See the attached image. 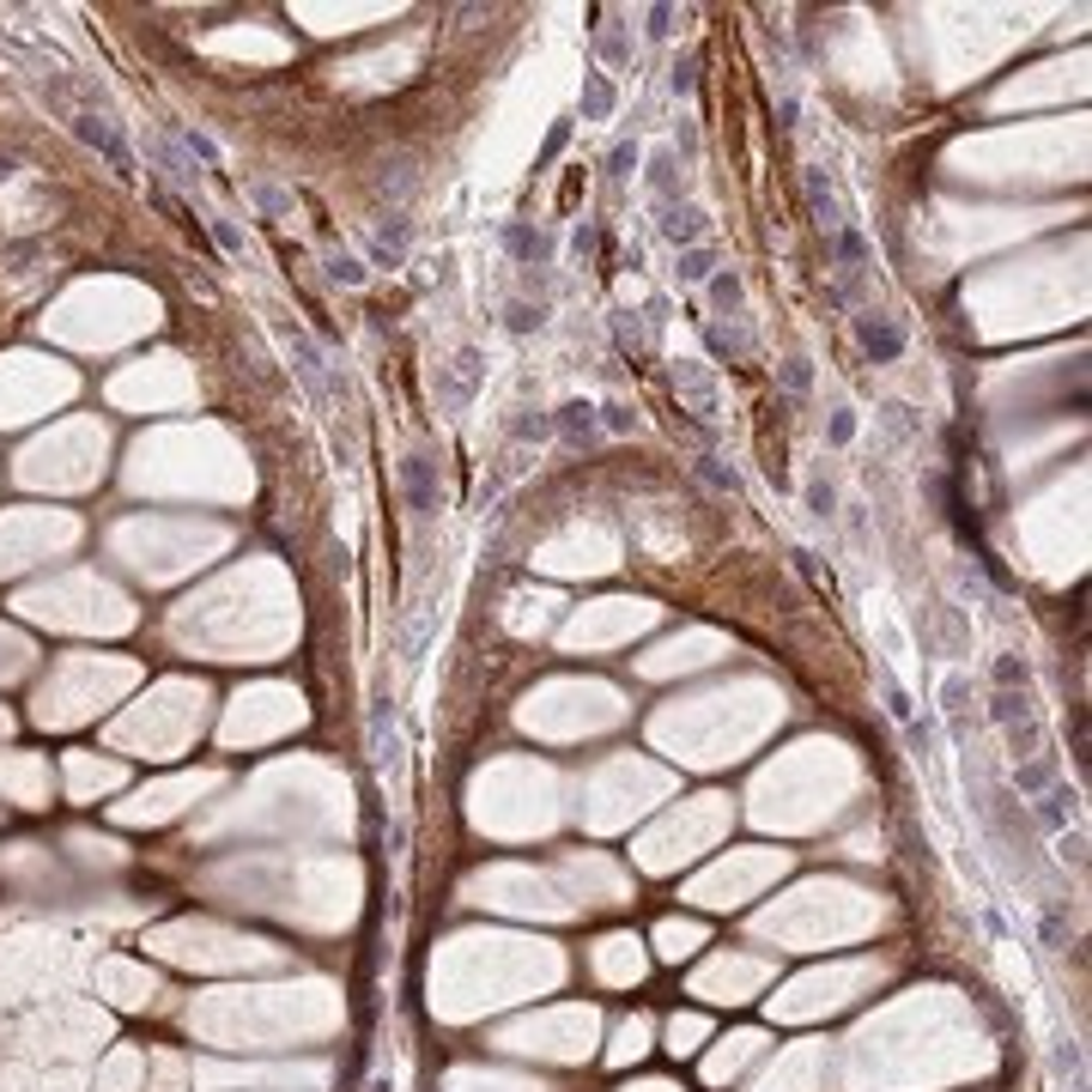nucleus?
<instances>
[{
  "label": "nucleus",
  "mask_w": 1092,
  "mask_h": 1092,
  "mask_svg": "<svg viewBox=\"0 0 1092 1092\" xmlns=\"http://www.w3.org/2000/svg\"><path fill=\"white\" fill-rule=\"evenodd\" d=\"M370 765H377V777H400V765H407V740H400V723L383 693L370 705Z\"/></svg>",
  "instance_id": "nucleus-5"
},
{
  "label": "nucleus",
  "mask_w": 1092,
  "mask_h": 1092,
  "mask_svg": "<svg viewBox=\"0 0 1092 1092\" xmlns=\"http://www.w3.org/2000/svg\"><path fill=\"white\" fill-rule=\"evenodd\" d=\"M831 510H838V492H831L826 479H807V516H819V523H826Z\"/></svg>",
  "instance_id": "nucleus-33"
},
{
  "label": "nucleus",
  "mask_w": 1092,
  "mask_h": 1092,
  "mask_svg": "<svg viewBox=\"0 0 1092 1092\" xmlns=\"http://www.w3.org/2000/svg\"><path fill=\"white\" fill-rule=\"evenodd\" d=\"M637 1050H644V1019H631V1026L619 1031V1050H614V1056H637Z\"/></svg>",
  "instance_id": "nucleus-36"
},
{
  "label": "nucleus",
  "mask_w": 1092,
  "mask_h": 1092,
  "mask_svg": "<svg viewBox=\"0 0 1092 1092\" xmlns=\"http://www.w3.org/2000/svg\"><path fill=\"white\" fill-rule=\"evenodd\" d=\"M710 346H716V353H728V358H747V353H753V328H747V323H740V328L710 323Z\"/></svg>",
  "instance_id": "nucleus-24"
},
{
  "label": "nucleus",
  "mask_w": 1092,
  "mask_h": 1092,
  "mask_svg": "<svg viewBox=\"0 0 1092 1092\" xmlns=\"http://www.w3.org/2000/svg\"><path fill=\"white\" fill-rule=\"evenodd\" d=\"M547 431H553V419H547V413H528V407H523V413H516V419H510V437H523V444H528V437H535V444H540Z\"/></svg>",
  "instance_id": "nucleus-31"
},
{
  "label": "nucleus",
  "mask_w": 1092,
  "mask_h": 1092,
  "mask_svg": "<svg viewBox=\"0 0 1092 1092\" xmlns=\"http://www.w3.org/2000/svg\"><path fill=\"white\" fill-rule=\"evenodd\" d=\"M705 298H710V310H716V316H740V304H747V286H740L735 267H716V274L705 279Z\"/></svg>",
  "instance_id": "nucleus-18"
},
{
  "label": "nucleus",
  "mask_w": 1092,
  "mask_h": 1092,
  "mask_svg": "<svg viewBox=\"0 0 1092 1092\" xmlns=\"http://www.w3.org/2000/svg\"><path fill=\"white\" fill-rule=\"evenodd\" d=\"M989 723L1008 735V753L1031 759V753H1044V723H1038V705H1031V693H996L989 698Z\"/></svg>",
  "instance_id": "nucleus-2"
},
{
  "label": "nucleus",
  "mask_w": 1092,
  "mask_h": 1092,
  "mask_svg": "<svg viewBox=\"0 0 1092 1092\" xmlns=\"http://www.w3.org/2000/svg\"><path fill=\"white\" fill-rule=\"evenodd\" d=\"M553 431L565 437L570 449H595L601 437H607V431H601V413L589 407V400H570V407H558V413H553Z\"/></svg>",
  "instance_id": "nucleus-14"
},
{
  "label": "nucleus",
  "mask_w": 1092,
  "mask_h": 1092,
  "mask_svg": "<svg viewBox=\"0 0 1092 1092\" xmlns=\"http://www.w3.org/2000/svg\"><path fill=\"white\" fill-rule=\"evenodd\" d=\"M693 468H698V479H705L710 492H723V498H740V474H735V462H723L716 449H705V456H698Z\"/></svg>",
  "instance_id": "nucleus-21"
},
{
  "label": "nucleus",
  "mask_w": 1092,
  "mask_h": 1092,
  "mask_svg": "<svg viewBox=\"0 0 1092 1092\" xmlns=\"http://www.w3.org/2000/svg\"><path fill=\"white\" fill-rule=\"evenodd\" d=\"M479 377H486V353H479V346H462V353L449 358V370H444V389H437L449 413H462L468 400H474Z\"/></svg>",
  "instance_id": "nucleus-6"
},
{
  "label": "nucleus",
  "mask_w": 1092,
  "mask_h": 1092,
  "mask_svg": "<svg viewBox=\"0 0 1092 1092\" xmlns=\"http://www.w3.org/2000/svg\"><path fill=\"white\" fill-rule=\"evenodd\" d=\"M674 395L686 400V413H698L705 425L723 419V383H716V365H705V358H674Z\"/></svg>",
  "instance_id": "nucleus-3"
},
{
  "label": "nucleus",
  "mask_w": 1092,
  "mask_h": 1092,
  "mask_svg": "<svg viewBox=\"0 0 1092 1092\" xmlns=\"http://www.w3.org/2000/svg\"><path fill=\"white\" fill-rule=\"evenodd\" d=\"M777 377H784L789 395H807V389H814V370H807V358H784V370H777Z\"/></svg>",
  "instance_id": "nucleus-32"
},
{
  "label": "nucleus",
  "mask_w": 1092,
  "mask_h": 1092,
  "mask_svg": "<svg viewBox=\"0 0 1092 1092\" xmlns=\"http://www.w3.org/2000/svg\"><path fill=\"white\" fill-rule=\"evenodd\" d=\"M880 698H886V716H893L898 728H905V723H917V705H910V693L898 686L893 674H886V668H880Z\"/></svg>",
  "instance_id": "nucleus-25"
},
{
  "label": "nucleus",
  "mask_w": 1092,
  "mask_h": 1092,
  "mask_svg": "<svg viewBox=\"0 0 1092 1092\" xmlns=\"http://www.w3.org/2000/svg\"><path fill=\"white\" fill-rule=\"evenodd\" d=\"M693 74H698L693 62H674V74H668V92H674V97H686V92H693Z\"/></svg>",
  "instance_id": "nucleus-38"
},
{
  "label": "nucleus",
  "mask_w": 1092,
  "mask_h": 1092,
  "mask_svg": "<svg viewBox=\"0 0 1092 1092\" xmlns=\"http://www.w3.org/2000/svg\"><path fill=\"white\" fill-rule=\"evenodd\" d=\"M255 200H262L267 213H279V219H292V195H286V188H274V183H255Z\"/></svg>",
  "instance_id": "nucleus-34"
},
{
  "label": "nucleus",
  "mask_w": 1092,
  "mask_h": 1092,
  "mask_svg": "<svg viewBox=\"0 0 1092 1092\" xmlns=\"http://www.w3.org/2000/svg\"><path fill=\"white\" fill-rule=\"evenodd\" d=\"M1031 814H1038V826H1044L1050 838H1056V831H1075L1080 826V789H1068L1056 777L1044 795H1031Z\"/></svg>",
  "instance_id": "nucleus-10"
},
{
  "label": "nucleus",
  "mask_w": 1092,
  "mask_h": 1092,
  "mask_svg": "<svg viewBox=\"0 0 1092 1092\" xmlns=\"http://www.w3.org/2000/svg\"><path fill=\"white\" fill-rule=\"evenodd\" d=\"M504 316H510V328H516V334H528V328H540V323H547V304H528V298H510V310H504Z\"/></svg>",
  "instance_id": "nucleus-27"
},
{
  "label": "nucleus",
  "mask_w": 1092,
  "mask_h": 1092,
  "mask_svg": "<svg viewBox=\"0 0 1092 1092\" xmlns=\"http://www.w3.org/2000/svg\"><path fill=\"white\" fill-rule=\"evenodd\" d=\"M13 170H18V165H13V158H0V183H6V176H13Z\"/></svg>",
  "instance_id": "nucleus-39"
},
{
  "label": "nucleus",
  "mask_w": 1092,
  "mask_h": 1092,
  "mask_svg": "<svg viewBox=\"0 0 1092 1092\" xmlns=\"http://www.w3.org/2000/svg\"><path fill=\"white\" fill-rule=\"evenodd\" d=\"M674 6H649V37H656V43H668V37H674L680 31V25H674Z\"/></svg>",
  "instance_id": "nucleus-35"
},
{
  "label": "nucleus",
  "mask_w": 1092,
  "mask_h": 1092,
  "mask_svg": "<svg viewBox=\"0 0 1092 1092\" xmlns=\"http://www.w3.org/2000/svg\"><path fill=\"white\" fill-rule=\"evenodd\" d=\"M614 109H619V85L607 74H583V92H577V116L583 122H614Z\"/></svg>",
  "instance_id": "nucleus-15"
},
{
  "label": "nucleus",
  "mask_w": 1092,
  "mask_h": 1092,
  "mask_svg": "<svg viewBox=\"0 0 1092 1092\" xmlns=\"http://www.w3.org/2000/svg\"><path fill=\"white\" fill-rule=\"evenodd\" d=\"M686 165H680L674 146H656V153L644 158V188L656 195V207H668V200H686Z\"/></svg>",
  "instance_id": "nucleus-8"
},
{
  "label": "nucleus",
  "mask_w": 1092,
  "mask_h": 1092,
  "mask_svg": "<svg viewBox=\"0 0 1092 1092\" xmlns=\"http://www.w3.org/2000/svg\"><path fill=\"white\" fill-rule=\"evenodd\" d=\"M328 279H334V286H365V262L334 249V255H328Z\"/></svg>",
  "instance_id": "nucleus-28"
},
{
  "label": "nucleus",
  "mask_w": 1092,
  "mask_h": 1092,
  "mask_svg": "<svg viewBox=\"0 0 1092 1092\" xmlns=\"http://www.w3.org/2000/svg\"><path fill=\"white\" fill-rule=\"evenodd\" d=\"M856 340L874 365H893V358L905 353V328H898L893 316H880V310H856Z\"/></svg>",
  "instance_id": "nucleus-7"
},
{
  "label": "nucleus",
  "mask_w": 1092,
  "mask_h": 1092,
  "mask_svg": "<svg viewBox=\"0 0 1092 1092\" xmlns=\"http://www.w3.org/2000/svg\"><path fill=\"white\" fill-rule=\"evenodd\" d=\"M1056 856L1068 861V868H1087V831H1056Z\"/></svg>",
  "instance_id": "nucleus-29"
},
{
  "label": "nucleus",
  "mask_w": 1092,
  "mask_h": 1092,
  "mask_svg": "<svg viewBox=\"0 0 1092 1092\" xmlns=\"http://www.w3.org/2000/svg\"><path fill=\"white\" fill-rule=\"evenodd\" d=\"M989 674H996V693H1031V662H1026V656H1014V649L996 656Z\"/></svg>",
  "instance_id": "nucleus-22"
},
{
  "label": "nucleus",
  "mask_w": 1092,
  "mask_h": 1092,
  "mask_svg": "<svg viewBox=\"0 0 1092 1092\" xmlns=\"http://www.w3.org/2000/svg\"><path fill=\"white\" fill-rule=\"evenodd\" d=\"M504 249H510V262L516 267H547L553 262V232H540V225H528V219H510Z\"/></svg>",
  "instance_id": "nucleus-12"
},
{
  "label": "nucleus",
  "mask_w": 1092,
  "mask_h": 1092,
  "mask_svg": "<svg viewBox=\"0 0 1092 1092\" xmlns=\"http://www.w3.org/2000/svg\"><path fill=\"white\" fill-rule=\"evenodd\" d=\"M1056 777H1062V759L1056 753H1031V759H1019V765H1014V789H1019V795H1044Z\"/></svg>",
  "instance_id": "nucleus-17"
},
{
  "label": "nucleus",
  "mask_w": 1092,
  "mask_h": 1092,
  "mask_svg": "<svg viewBox=\"0 0 1092 1092\" xmlns=\"http://www.w3.org/2000/svg\"><path fill=\"white\" fill-rule=\"evenodd\" d=\"M850 437H856V413L838 407V413H831V444H850Z\"/></svg>",
  "instance_id": "nucleus-37"
},
{
  "label": "nucleus",
  "mask_w": 1092,
  "mask_h": 1092,
  "mask_svg": "<svg viewBox=\"0 0 1092 1092\" xmlns=\"http://www.w3.org/2000/svg\"><path fill=\"white\" fill-rule=\"evenodd\" d=\"M637 165H644V158H637V146H631V140H619L614 153H607V176H614V183H626Z\"/></svg>",
  "instance_id": "nucleus-30"
},
{
  "label": "nucleus",
  "mask_w": 1092,
  "mask_h": 1092,
  "mask_svg": "<svg viewBox=\"0 0 1092 1092\" xmlns=\"http://www.w3.org/2000/svg\"><path fill=\"white\" fill-rule=\"evenodd\" d=\"M400 492H407V504H413L419 516H431V510H437V492H444V479H437V462H431L425 449H413V456L400 462Z\"/></svg>",
  "instance_id": "nucleus-9"
},
{
  "label": "nucleus",
  "mask_w": 1092,
  "mask_h": 1092,
  "mask_svg": "<svg viewBox=\"0 0 1092 1092\" xmlns=\"http://www.w3.org/2000/svg\"><path fill=\"white\" fill-rule=\"evenodd\" d=\"M595 55H601V74L614 79V74H626V67H631V55H637V37H631L614 13H601V25H595Z\"/></svg>",
  "instance_id": "nucleus-13"
},
{
  "label": "nucleus",
  "mask_w": 1092,
  "mask_h": 1092,
  "mask_svg": "<svg viewBox=\"0 0 1092 1092\" xmlns=\"http://www.w3.org/2000/svg\"><path fill=\"white\" fill-rule=\"evenodd\" d=\"M207 232L219 237V249L232 255V262H249L255 255V244H249V232H237V219H225L219 207H207Z\"/></svg>",
  "instance_id": "nucleus-19"
},
{
  "label": "nucleus",
  "mask_w": 1092,
  "mask_h": 1092,
  "mask_svg": "<svg viewBox=\"0 0 1092 1092\" xmlns=\"http://www.w3.org/2000/svg\"><path fill=\"white\" fill-rule=\"evenodd\" d=\"M407 249H413V219L407 213H389L383 225H377V244H370V255L383 267H400L407 262Z\"/></svg>",
  "instance_id": "nucleus-16"
},
{
  "label": "nucleus",
  "mask_w": 1092,
  "mask_h": 1092,
  "mask_svg": "<svg viewBox=\"0 0 1092 1092\" xmlns=\"http://www.w3.org/2000/svg\"><path fill=\"white\" fill-rule=\"evenodd\" d=\"M940 710H947V723H953V735H959V728H965V710H971V680L965 674L940 680Z\"/></svg>",
  "instance_id": "nucleus-23"
},
{
  "label": "nucleus",
  "mask_w": 1092,
  "mask_h": 1092,
  "mask_svg": "<svg viewBox=\"0 0 1092 1092\" xmlns=\"http://www.w3.org/2000/svg\"><path fill=\"white\" fill-rule=\"evenodd\" d=\"M595 413H601V431H607V437H631V431H637V413H631L626 400H607Z\"/></svg>",
  "instance_id": "nucleus-26"
},
{
  "label": "nucleus",
  "mask_w": 1092,
  "mask_h": 1092,
  "mask_svg": "<svg viewBox=\"0 0 1092 1092\" xmlns=\"http://www.w3.org/2000/svg\"><path fill=\"white\" fill-rule=\"evenodd\" d=\"M716 267H723V262H716V249H710V244H693V249H680L674 279H680V286H705V279L716 274Z\"/></svg>",
  "instance_id": "nucleus-20"
},
{
  "label": "nucleus",
  "mask_w": 1092,
  "mask_h": 1092,
  "mask_svg": "<svg viewBox=\"0 0 1092 1092\" xmlns=\"http://www.w3.org/2000/svg\"><path fill=\"white\" fill-rule=\"evenodd\" d=\"M274 334H279V346H286V358H292L298 383L310 389V400H316V407H323L328 419H340V413H346V389L334 383V365H328V353H323V346H316V340H310L298 323H274Z\"/></svg>",
  "instance_id": "nucleus-1"
},
{
  "label": "nucleus",
  "mask_w": 1092,
  "mask_h": 1092,
  "mask_svg": "<svg viewBox=\"0 0 1092 1092\" xmlns=\"http://www.w3.org/2000/svg\"><path fill=\"white\" fill-rule=\"evenodd\" d=\"M807 207H814L826 244L856 225V213H850V200H844V188H838V170H831V165H807Z\"/></svg>",
  "instance_id": "nucleus-4"
},
{
  "label": "nucleus",
  "mask_w": 1092,
  "mask_h": 1092,
  "mask_svg": "<svg viewBox=\"0 0 1092 1092\" xmlns=\"http://www.w3.org/2000/svg\"><path fill=\"white\" fill-rule=\"evenodd\" d=\"M662 237L674 249L705 244V237H710V213L698 207V200H668V207H662Z\"/></svg>",
  "instance_id": "nucleus-11"
}]
</instances>
